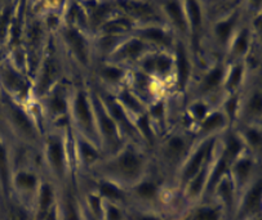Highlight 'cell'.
I'll list each match as a JSON object with an SVG mask.
<instances>
[{"mask_svg":"<svg viewBox=\"0 0 262 220\" xmlns=\"http://www.w3.org/2000/svg\"><path fill=\"white\" fill-rule=\"evenodd\" d=\"M68 39L70 41L71 46H73L74 52L76 56L79 57L81 62H86V56H88V51H86V44L84 41L83 36L75 31V30H69L68 31Z\"/></svg>","mask_w":262,"mask_h":220,"instance_id":"cell-2","label":"cell"},{"mask_svg":"<svg viewBox=\"0 0 262 220\" xmlns=\"http://www.w3.org/2000/svg\"><path fill=\"white\" fill-rule=\"evenodd\" d=\"M9 18V11H7L3 16L0 17V36L3 35L4 31H6V26H7V22H8Z\"/></svg>","mask_w":262,"mask_h":220,"instance_id":"cell-43","label":"cell"},{"mask_svg":"<svg viewBox=\"0 0 262 220\" xmlns=\"http://www.w3.org/2000/svg\"><path fill=\"white\" fill-rule=\"evenodd\" d=\"M154 65H155V68H157V70L164 72V71H167L168 68H169L170 61L168 58H165V57H159V58L155 59Z\"/></svg>","mask_w":262,"mask_h":220,"instance_id":"cell-33","label":"cell"},{"mask_svg":"<svg viewBox=\"0 0 262 220\" xmlns=\"http://www.w3.org/2000/svg\"><path fill=\"white\" fill-rule=\"evenodd\" d=\"M76 113H78L79 118L83 123V125L88 129H92V116H91V111L88 108V103H86L85 97L83 94H79L76 98Z\"/></svg>","mask_w":262,"mask_h":220,"instance_id":"cell-3","label":"cell"},{"mask_svg":"<svg viewBox=\"0 0 262 220\" xmlns=\"http://www.w3.org/2000/svg\"><path fill=\"white\" fill-rule=\"evenodd\" d=\"M239 150H241V144H239L238 140L234 139V138L230 139L229 147H227V155H229L230 157H234V156L239 152Z\"/></svg>","mask_w":262,"mask_h":220,"instance_id":"cell-36","label":"cell"},{"mask_svg":"<svg viewBox=\"0 0 262 220\" xmlns=\"http://www.w3.org/2000/svg\"><path fill=\"white\" fill-rule=\"evenodd\" d=\"M187 8H189L190 12V17H191V23L194 26V29H198L200 25V8L196 3H192L190 2L187 4Z\"/></svg>","mask_w":262,"mask_h":220,"instance_id":"cell-22","label":"cell"},{"mask_svg":"<svg viewBox=\"0 0 262 220\" xmlns=\"http://www.w3.org/2000/svg\"><path fill=\"white\" fill-rule=\"evenodd\" d=\"M177 67H179L180 84L184 86L187 78H189V63H187L186 54H185L182 45H180L179 49H177Z\"/></svg>","mask_w":262,"mask_h":220,"instance_id":"cell-5","label":"cell"},{"mask_svg":"<svg viewBox=\"0 0 262 220\" xmlns=\"http://www.w3.org/2000/svg\"><path fill=\"white\" fill-rule=\"evenodd\" d=\"M106 29H107L108 31H111V33H119V31L128 29V23L125 21H115L111 22L110 25H107Z\"/></svg>","mask_w":262,"mask_h":220,"instance_id":"cell-32","label":"cell"},{"mask_svg":"<svg viewBox=\"0 0 262 220\" xmlns=\"http://www.w3.org/2000/svg\"><path fill=\"white\" fill-rule=\"evenodd\" d=\"M137 193L143 199H152L157 193V188L151 183H143V184L138 185Z\"/></svg>","mask_w":262,"mask_h":220,"instance_id":"cell-20","label":"cell"},{"mask_svg":"<svg viewBox=\"0 0 262 220\" xmlns=\"http://www.w3.org/2000/svg\"><path fill=\"white\" fill-rule=\"evenodd\" d=\"M142 48H143L142 43H140V41H137V40L130 41L129 44H127V45L123 48L122 57H129V58L137 57L138 54L142 52Z\"/></svg>","mask_w":262,"mask_h":220,"instance_id":"cell-17","label":"cell"},{"mask_svg":"<svg viewBox=\"0 0 262 220\" xmlns=\"http://www.w3.org/2000/svg\"><path fill=\"white\" fill-rule=\"evenodd\" d=\"M81 150H83L84 159H85L86 161H93V160L97 159V152H96V151L93 150L90 144H85V143H83V144H81Z\"/></svg>","mask_w":262,"mask_h":220,"instance_id":"cell-30","label":"cell"},{"mask_svg":"<svg viewBox=\"0 0 262 220\" xmlns=\"http://www.w3.org/2000/svg\"><path fill=\"white\" fill-rule=\"evenodd\" d=\"M49 157H51L52 164L54 165V167L58 170L62 169L63 165V152L62 147L58 142H52L51 147H49Z\"/></svg>","mask_w":262,"mask_h":220,"instance_id":"cell-9","label":"cell"},{"mask_svg":"<svg viewBox=\"0 0 262 220\" xmlns=\"http://www.w3.org/2000/svg\"><path fill=\"white\" fill-rule=\"evenodd\" d=\"M184 140L181 138H173L168 143V150H169V153L172 156H179L182 152V150H184Z\"/></svg>","mask_w":262,"mask_h":220,"instance_id":"cell-24","label":"cell"},{"mask_svg":"<svg viewBox=\"0 0 262 220\" xmlns=\"http://www.w3.org/2000/svg\"><path fill=\"white\" fill-rule=\"evenodd\" d=\"M167 9L168 12H169L170 17L173 18V21H174V23L177 25V26L180 27V29L185 30V27H186V25H185V18H184V14H182L181 12V8H180L179 4L176 3H169L167 6Z\"/></svg>","mask_w":262,"mask_h":220,"instance_id":"cell-12","label":"cell"},{"mask_svg":"<svg viewBox=\"0 0 262 220\" xmlns=\"http://www.w3.org/2000/svg\"><path fill=\"white\" fill-rule=\"evenodd\" d=\"M206 151H207V145H203V147L198 151L196 155L194 156V159L191 160V162H190L189 166H187L186 172H185V178H186V179H190V178H192L195 174H196L200 165H202L203 159H204V156H206Z\"/></svg>","mask_w":262,"mask_h":220,"instance_id":"cell-7","label":"cell"},{"mask_svg":"<svg viewBox=\"0 0 262 220\" xmlns=\"http://www.w3.org/2000/svg\"><path fill=\"white\" fill-rule=\"evenodd\" d=\"M220 211L213 207H202L192 215L191 220H220Z\"/></svg>","mask_w":262,"mask_h":220,"instance_id":"cell-10","label":"cell"},{"mask_svg":"<svg viewBox=\"0 0 262 220\" xmlns=\"http://www.w3.org/2000/svg\"><path fill=\"white\" fill-rule=\"evenodd\" d=\"M118 167H119V170L125 178L133 179V178H136L140 174L141 164L133 153L128 152L120 157L119 162H118Z\"/></svg>","mask_w":262,"mask_h":220,"instance_id":"cell-1","label":"cell"},{"mask_svg":"<svg viewBox=\"0 0 262 220\" xmlns=\"http://www.w3.org/2000/svg\"><path fill=\"white\" fill-rule=\"evenodd\" d=\"M251 169H252V162L249 161V160H243V161L239 162L238 166H236V175H238L239 179L241 180L247 179Z\"/></svg>","mask_w":262,"mask_h":220,"instance_id":"cell-23","label":"cell"},{"mask_svg":"<svg viewBox=\"0 0 262 220\" xmlns=\"http://www.w3.org/2000/svg\"><path fill=\"white\" fill-rule=\"evenodd\" d=\"M141 220H158V219H155V217H152V216H143V217H141Z\"/></svg>","mask_w":262,"mask_h":220,"instance_id":"cell-47","label":"cell"},{"mask_svg":"<svg viewBox=\"0 0 262 220\" xmlns=\"http://www.w3.org/2000/svg\"><path fill=\"white\" fill-rule=\"evenodd\" d=\"M221 78H222V70L221 68H216V70H213L208 76H207L204 83H203V86H204V89L209 90V89L214 88V86L220 83Z\"/></svg>","mask_w":262,"mask_h":220,"instance_id":"cell-18","label":"cell"},{"mask_svg":"<svg viewBox=\"0 0 262 220\" xmlns=\"http://www.w3.org/2000/svg\"><path fill=\"white\" fill-rule=\"evenodd\" d=\"M11 217L12 220H27L25 211H22L19 207H13V209H12Z\"/></svg>","mask_w":262,"mask_h":220,"instance_id":"cell-40","label":"cell"},{"mask_svg":"<svg viewBox=\"0 0 262 220\" xmlns=\"http://www.w3.org/2000/svg\"><path fill=\"white\" fill-rule=\"evenodd\" d=\"M259 202H261V184L257 183L251 191L247 194L246 200H244V211L246 212H253L258 210Z\"/></svg>","mask_w":262,"mask_h":220,"instance_id":"cell-4","label":"cell"},{"mask_svg":"<svg viewBox=\"0 0 262 220\" xmlns=\"http://www.w3.org/2000/svg\"><path fill=\"white\" fill-rule=\"evenodd\" d=\"M241 78H242V67L241 66H238V67H235L234 70H232L231 75H230V79H229L230 88H234V86L238 85L239 81H241Z\"/></svg>","mask_w":262,"mask_h":220,"instance_id":"cell-31","label":"cell"},{"mask_svg":"<svg viewBox=\"0 0 262 220\" xmlns=\"http://www.w3.org/2000/svg\"><path fill=\"white\" fill-rule=\"evenodd\" d=\"M4 81H6V85L12 90H19L22 88L21 78L11 70H7L4 72Z\"/></svg>","mask_w":262,"mask_h":220,"instance_id":"cell-15","label":"cell"},{"mask_svg":"<svg viewBox=\"0 0 262 220\" xmlns=\"http://www.w3.org/2000/svg\"><path fill=\"white\" fill-rule=\"evenodd\" d=\"M251 108L254 112H259V110H261V97H259V94H256L253 100L251 101Z\"/></svg>","mask_w":262,"mask_h":220,"instance_id":"cell-42","label":"cell"},{"mask_svg":"<svg viewBox=\"0 0 262 220\" xmlns=\"http://www.w3.org/2000/svg\"><path fill=\"white\" fill-rule=\"evenodd\" d=\"M222 124H224V117H222L220 113H214L212 115L206 123L203 124V128L206 130H212V129H216V128L222 127Z\"/></svg>","mask_w":262,"mask_h":220,"instance_id":"cell-21","label":"cell"},{"mask_svg":"<svg viewBox=\"0 0 262 220\" xmlns=\"http://www.w3.org/2000/svg\"><path fill=\"white\" fill-rule=\"evenodd\" d=\"M52 204H53V192H52L49 185H44V187L41 188L40 204H39V207H40L39 211H40L41 216H44V215L51 210Z\"/></svg>","mask_w":262,"mask_h":220,"instance_id":"cell-8","label":"cell"},{"mask_svg":"<svg viewBox=\"0 0 262 220\" xmlns=\"http://www.w3.org/2000/svg\"><path fill=\"white\" fill-rule=\"evenodd\" d=\"M0 179L3 184L8 185V160H7L6 148L0 144Z\"/></svg>","mask_w":262,"mask_h":220,"instance_id":"cell-14","label":"cell"},{"mask_svg":"<svg viewBox=\"0 0 262 220\" xmlns=\"http://www.w3.org/2000/svg\"><path fill=\"white\" fill-rule=\"evenodd\" d=\"M203 180H204V177H203V175H200V178H196V179L194 180V183L191 184V188H190V193H191L192 196H196V194L200 193L203 187Z\"/></svg>","mask_w":262,"mask_h":220,"instance_id":"cell-35","label":"cell"},{"mask_svg":"<svg viewBox=\"0 0 262 220\" xmlns=\"http://www.w3.org/2000/svg\"><path fill=\"white\" fill-rule=\"evenodd\" d=\"M143 35L146 36L147 39H151L154 41H164V34H163L162 30H158V29H150L145 31Z\"/></svg>","mask_w":262,"mask_h":220,"instance_id":"cell-29","label":"cell"},{"mask_svg":"<svg viewBox=\"0 0 262 220\" xmlns=\"http://www.w3.org/2000/svg\"><path fill=\"white\" fill-rule=\"evenodd\" d=\"M246 49H247V35L246 34H243V35L238 39V41H236L235 51L236 53H243V52H246Z\"/></svg>","mask_w":262,"mask_h":220,"instance_id":"cell-39","label":"cell"},{"mask_svg":"<svg viewBox=\"0 0 262 220\" xmlns=\"http://www.w3.org/2000/svg\"><path fill=\"white\" fill-rule=\"evenodd\" d=\"M103 75H105L107 79H110V80H118V79L122 76V71L118 70V68L107 67L105 71H103Z\"/></svg>","mask_w":262,"mask_h":220,"instance_id":"cell-37","label":"cell"},{"mask_svg":"<svg viewBox=\"0 0 262 220\" xmlns=\"http://www.w3.org/2000/svg\"><path fill=\"white\" fill-rule=\"evenodd\" d=\"M225 169H226V157H224V159L221 160V161L219 162V165L216 166V170L213 172V175H212V179H211V187H213L214 184H216V182L219 180V178L221 177L222 173L225 172Z\"/></svg>","mask_w":262,"mask_h":220,"instance_id":"cell-28","label":"cell"},{"mask_svg":"<svg viewBox=\"0 0 262 220\" xmlns=\"http://www.w3.org/2000/svg\"><path fill=\"white\" fill-rule=\"evenodd\" d=\"M194 113L196 117H203V116L206 115V107L203 105H198L196 107L194 108Z\"/></svg>","mask_w":262,"mask_h":220,"instance_id":"cell-45","label":"cell"},{"mask_svg":"<svg viewBox=\"0 0 262 220\" xmlns=\"http://www.w3.org/2000/svg\"><path fill=\"white\" fill-rule=\"evenodd\" d=\"M66 220H80L79 219V214L76 211V206L74 205L73 200L69 199L66 202Z\"/></svg>","mask_w":262,"mask_h":220,"instance_id":"cell-27","label":"cell"},{"mask_svg":"<svg viewBox=\"0 0 262 220\" xmlns=\"http://www.w3.org/2000/svg\"><path fill=\"white\" fill-rule=\"evenodd\" d=\"M17 187L22 189H33L36 184V179L34 175L27 174V173H19L16 177Z\"/></svg>","mask_w":262,"mask_h":220,"instance_id":"cell-13","label":"cell"},{"mask_svg":"<svg viewBox=\"0 0 262 220\" xmlns=\"http://www.w3.org/2000/svg\"><path fill=\"white\" fill-rule=\"evenodd\" d=\"M13 118H14V123L17 124V127L19 128L24 134H26L27 137H33L34 134V128L31 125L30 120L27 118V116L25 115L22 111L19 110H14L13 111Z\"/></svg>","mask_w":262,"mask_h":220,"instance_id":"cell-6","label":"cell"},{"mask_svg":"<svg viewBox=\"0 0 262 220\" xmlns=\"http://www.w3.org/2000/svg\"><path fill=\"white\" fill-rule=\"evenodd\" d=\"M247 135H248L249 142L253 145H256V147L259 144V142H261V135H259V133L256 132V130H249Z\"/></svg>","mask_w":262,"mask_h":220,"instance_id":"cell-41","label":"cell"},{"mask_svg":"<svg viewBox=\"0 0 262 220\" xmlns=\"http://www.w3.org/2000/svg\"><path fill=\"white\" fill-rule=\"evenodd\" d=\"M106 217H107V220H120L122 219V215H120V211L116 207L108 206Z\"/></svg>","mask_w":262,"mask_h":220,"instance_id":"cell-38","label":"cell"},{"mask_svg":"<svg viewBox=\"0 0 262 220\" xmlns=\"http://www.w3.org/2000/svg\"><path fill=\"white\" fill-rule=\"evenodd\" d=\"M98 111H100V121H101V127H102L103 133H105V134L107 135L110 139H115L116 129H115V125H114L113 120H111L110 117H107V116L102 112V110H101V108Z\"/></svg>","mask_w":262,"mask_h":220,"instance_id":"cell-11","label":"cell"},{"mask_svg":"<svg viewBox=\"0 0 262 220\" xmlns=\"http://www.w3.org/2000/svg\"><path fill=\"white\" fill-rule=\"evenodd\" d=\"M232 25H234V19H229V21L222 22V23H220L219 26H217V35H219V38L221 39L222 41L227 40V38H229L230 35V31H231L232 29Z\"/></svg>","mask_w":262,"mask_h":220,"instance_id":"cell-19","label":"cell"},{"mask_svg":"<svg viewBox=\"0 0 262 220\" xmlns=\"http://www.w3.org/2000/svg\"><path fill=\"white\" fill-rule=\"evenodd\" d=\"M219 193L220 196L222 197V200H224L226 204H230L232 200V193H231V184H230L227 180H225V182L221 183V185L219 187Z\"/></svg>","mask_w":262,"mask_h":220,"instance_id":"cell-25","label":"cell"},{"mask_svg":"<svg viewBox=\"0 0 262 220\" xmlns=\"http://www.w3.org/2000/svg\"><path fill=\"white\" fill-rule=\"evenodd\" d=\"M54 72H56V70H54L53 65H52V62H48V65H47L46 67V74H44L43 80H41V84H40L41 89H46L47 86L49 85V83H51L52 79H53Z\"/></svg>","mask_w":262,"mask_h":220,"instance_id":"cell-26","label":"cell"},{"mask_svg":"<svg viewBox=\"0 0 262 220\" xmlns=\"http://www.w3.org/2000/svg\"><path fill=\"white\" fill-rule=\"evenodd\" d=\"M235 106H236V100H231L229 102V105H227V111H229L230 115H232L234 113V110H235Z\"/></svg>","mask_w":262,"mask_h":220,"instance_id":"cell-46","label":"cell"},{"mask_svg":"<svg viewBox=\"0 0 262 220\" xmlns=\"http://www.w3.org/2000/svg\"><path fill=\"white\" fill-rule=\"evenodd\" d=\"M123 98H124L125 102H127L128 105H129L130 107L133 108V110H140V106H138V103L136 102V101L133 100L132 97H130L129 94H128V93H124V95H123Z\"/></svg>","mask_w":262,"mask_h":220,"instance_id":"cell-44","label":"cell"},{"mask_svg":"<svg viewBox=\"0 0 262 220\" xmlns=\"http://www.w3.org/2000/svg\"><path fill=\"white\" fill-rule=\"evenodd\" d=\"M52 108H53V111H56V112H63V111L66 110L65 101H63L60 95H57V97H54L53 101H52Z\"/></svg>","mask_w":262,"mask_h":220,"instance_id":"cell-34","label":"cell"},{"mask_svg":"<svg viewBox=\"0 0 262 220\" xmlns=\"http://www.w3.org/2000/svg\"><path fill=\"white\" fill-rule=\"evenodd\" d=\"M100 191L103 196L110 200H120L123 197L122 192L116 187H114V185L108 184V183H102L100 185Z\"/></svg>","mask_w":262,"mask_h":220,"instance_id":"cell-16","label":"cell"}]
</instances>
